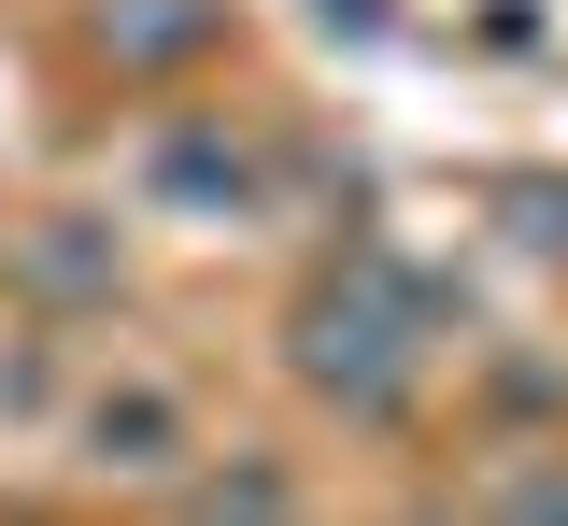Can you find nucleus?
Here are the masks:
<instances>
[{
	"instance_id": "obj_1",
	"label": "nucleus",
	"mask_w": 568,
	"mask_h": 526,
	"mask_svg": "<svg viewBox=\"0 0 568 526\" xmlns=\"http://www.w3.org/2000/svg\"><path fill=\"white\" fill-rule=\"evenodd\" d=\"M284 371L313 384L327 413H355V427H384V413L413 398V371H426V313H413V285H398L384 256H355V271H327L313 300L284 313Z\"/></svg>"
},
{
	"instance_id": "obj_2",
	"label": "nucleus",
	"mask_w": 568,
	"mask_h": 526,
	"mask_svg": "<svg viewBox=\"0 0 568 526\" xmlns=\"http://www.w3.org/2000/svg\"><path fill=\"white\" fill-rule=\"evenodd\" d=\"M71 455H85L100 484H171V469L200 455V413H185V384H171V371L114 356V371L71 398Z\"/></svg>"
},
{
	"instance_id": "obj_3",
	"label": "nucleus",
	"mask_w": 568,
	"mask_h": 526,
	"mask_svg": "<svg viewBox=\"0 0 568 526\" xmlns=\"http://www.w3.org/2000/svg\"><path fill=\"white\" fill-rule=\"evenodd\" d=\"M185 526H298V484H284V455H227L185 484Z\"/></svg>"
},
{
	"instance_id": "obj_4",
	"label": "nucleus",
	"mask_w": 568,
	"mask_h": 526,
	"mask_svg": "<svg viewBox=\"0 0 568 526\" xmlns=\"http://www.w3.org/2000/svg\"><path fill=\"white\" fill-rule=\"evenodd\" d=\"M100 43H114L129 72H171V58L213 43V0H129V14H100Z\"/></svg>"
},
{
	"instance_id": "obj_5",
	"label": "nucleus",
	"mask_w": 568,
	"mask_h": 526,
	"mask_svg": "<svg viewBox=\"0 0 568 526\" xmlns=\"http://www.w3.org/2000/svg\"><path fill=\"white\" fill-rule=\"evenodd\" d=\"M156 185H200V200H256V156H242V143H185V129H171V143H156Z\"/></svg>"
},
{
	"instance_id": "obj_6",
	"label": "nucleus",
	"mask_w": 568,
	"mask_h": 526,
	"mask_svg": "<svg viewBox=\"0 0 568 526\" xmlns=\"http://www.w3.org/2000/svg\"><path fill=\"white\" fill-rule=\"evenodd\" d=\"M511 526H568V455H540V469L511 484Z\"/></svg>"
}]
</instances>
